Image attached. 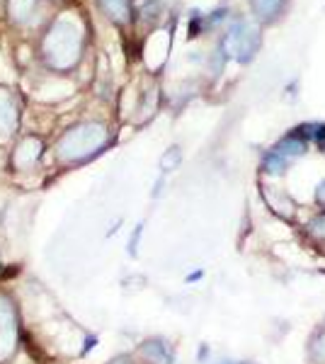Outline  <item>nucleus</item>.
<instances>
[{
	"label": "nucleus",
	"instance_id": "8",
	"mask_svg": "<svg viewBox=\"0 0 325 364\" xmlns=\"http://www.w3.org/2000/svg\"><path fill=\"white\" fill-rule=\"evenodd\" d=\"M316 204L321 209H325V180L321 182V185H318V190H316Z\"/></svg>",
	"mask_w": 325,
	"mask_h": 364
},
{
	"label": "nucleus",
	"instance_id": "3",
	"mask_svg": "<svg viewBox=\"0 0 325 364\" xmlns=\"http://www.w3.org/2000/svg\"><path fill=\"white\" fill-rule=\"evenodd\" d=\"M262 197H265L267 207H270L272 212L279 216V219L292 221L296 216V202L292 199L289 192L277 190V187H265V190H262Z\"/></svg>",
	"mask_w": 325,
	"mask_h": 364
},
{
	"label": "nucleus",
	"instance_id": "7",
	"mask_svg": "<svg viewBox=\"0 0 325 364\" xmlns=\"http://www.w3.org/2000/svg\"><path fill=\"white\" fill-rule=\"evenodd\" d=\"M306 233H309V238H313L316 243H323L325 246V209H321V212L306 224Z\"/></svg>",
	"mask_w": 325,
	"mask_h": 364
},
{
	"label": "nucleus",
	"instance_id": "6",
	"mask_svg": "<svg viewBox=\"0 0 325 364\" xmlns=\"http://www.w3.org/2000/svg\"><path fill=\"white\" fill-rule=\"evenodd\" d=\"M282 3L284 0H253V10L260 20L270 22V20H275L277 13L282 10Z\"/></svg>",
	"mask_w": 325,
	"mask_h": 364
},
{
	"label": "nucleus",
	"instance_id": "1",
	"mask_svg": "<svg viewBox=\"0 0 325 364\" xmlns=\"http://www.w3.org/2000/svg\"><path fill=\"white\" fill-rule=\"evenodd\" d=\"M17 345V311L5 294H0V362L8 360Z\"/></svg>",
	"mask_w": 325,
	"mask_h": 364
},
{
	"label": "nucleus",
	"instance_id": "2",
	"mask_svg": "<svg viewBox=\"0 0 325 364\" xmlns=\"http://www.w3.org/2000/svg\"><path fill=\"white\" fill-rule=\"evenodd\" d=\"M228 47H231V51L236 54V59L250 61L260 47V30L255 25L241 22V25H236L231 30V34H228Z\"/></svg>",
	"mask_w": 325,
	"mask_h": 364
},
{
	"label": "nucleus",
	"instance_id": "10",
	"mask_svg": "<svg viewBox=\"0 0 325 364\" xmlns=\"http://www.w3.org/2000/svg\"><path fill=\"white\" fill-rule=\"evenodd\" d=\"M221 364H231V362H221Z\"/></svg>",
	"mask_w": 325,
	"mask_h": 364
},
{
	"label": "nucleus",
	"instance_id": "5",
	"mask_svg": "<svg viewBox=\"0 0 325 364\" xmlns=\"http://www.w3.org/2000/svg\"><path fill=\"white\" fill-rule=\"evenodd\" d=\"M141 352L148 357V362L151 364H170L173 362V355H170V348L163 343V340H151V343H146Z\"/></svg>",
	"mask_w": 325,
	"mask_h": 364
},
{
	"label": "nucleus",
	"instance_id": "9",
	"mask_svg": "<svg viewBox=\"0 0 325 364\" xmlns=\"http://www.w3.org/2000/svg\"><path fill=\"white\" fill-rule=\"evenodd\" d=\"M178 149H173V153H170V158H165V161H163V166L165 168H173L175 166V163H178Z\"/></svg>",
	"mask_w": 325,
	"mask_h": 364
},
{
	"label": "nucleus",
	"instance_id": "4",
	"mask_svg": "<svg viewBox=\"0 0 325 364\" xmlns=\"http://www.w3.org/2000/svg\"><path fill=\"white\" fill-rule=\"evenodd\" d=\"M311 364H325V323L318 326L309 338V348H306Z\"/></svg>",
	"mask_w": 325,
	"mask_h": 364
},
{
	"label": "nucleus",
	"instance_id": "11",
	"mask_svg": "<svg viewBox=\"0 0 325 364\" xmlns=\"http://www.w3.org/2000/svg\"><path fill=\"white\" fill-rule=\"evenodd\" d=\"M245 364H248V362H245Z\"/></svg>",
	"mask_w": 325,
	"mask_h": 364
}]
</instances>
